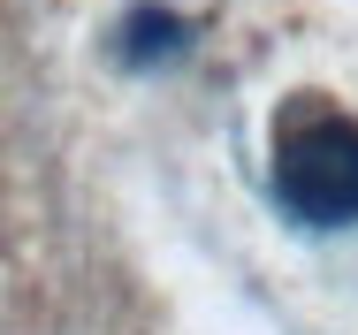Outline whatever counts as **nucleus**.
I'll use <instances>...</instances> for the list:
<instances>
[{
	"mask_svg": "<svg viewBox=\"0 0 358 335\" xmlns=\"http://www.w3.org/2000/svg\"><path fill=\"white\" fill-rule=\"evenodd\" d=\"M267 191L297 229H358V115L328 92H289L267 130Z\"/></svg>",
	"mask_w": 358,
	"mask_h": 335,
	"instance_id": "obj_1",
	"label": "nucleus"
},
{
	"mask_svg": "<svg viewBox=\"0 0 358 335\" xmlns=\"http://www.w3.org/2000/svg\"><path fill=\"white\" fill-rule=\"evenodd\" d=\"M183 54H191V15H176L168 0H138V8H122V23H115V62L130 69V76L176 69Z\"/></svg>",
	"mask_w": 358,
	"mask_h": 335,
	"instance_id": "obj_2",
	"label": "nucleus"
}]
</instances>
